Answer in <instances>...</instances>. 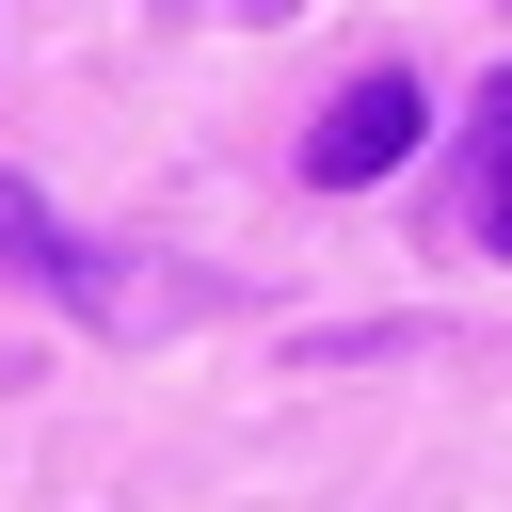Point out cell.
<instances>
[{
  "label": "cell",
  "mask_w": 512,
  "mask_h": 512,
  "mask_svg": "<svg viewBox=\"0 0 512 512\" xmlns=\"http://www.w3.org/2000/svg\"><path fill=\"white\" fill-rule=\"evenodd\" d=\"M416 128H432V96H416V80L384 64V80H352V96H336V112L304 128V176H320V192H352V176L416 160Z\"/></svg>",
  "instance_id": "cell-1"
},
{
  "label": "cell",
  "mask_w": 512,
  "mask_h": 512,
  "mask_svg": "<svg viewBox=\"0 0 512 512\" xmlns=\"http://www.w3.org/2000/svg\"><path fill=\"white\" fill-rule=\"evenodd\" d=\"M0 272H32V288H80V256L48 240V208H32L16 176H0Z\"/></svg>",
  "instance_id": "cell-2"
},
{
  "label": "cell",
  "mask_w": 512,
  "mask_h": 512,
  "mask_svg": "<svg viewBox=\"0 0 512 512\" xmlns=\"http://www.w3.org/2000/svg\"><path fill=\"white\" fill-rule=\"evenodd\" d=\"M480 224H496V256H512V112H496V160H480Z\"/></svg>",
  "instance_id": "cell-3"
},
{
  "label": "cell",
  "mask_w": 512,
  "mask_h": 512,
  "mask_svg": "<svg viewBox=\"0 0 512 512\" xmlns=\"http://www.w3.org/2000/svg\"><path fill=\"white\" fill-rule=\"evenodd\" d=\"M496 112H512V80H496Z\"/></svg>",
  "instance_id": "cell-4"
}]
</instances>
